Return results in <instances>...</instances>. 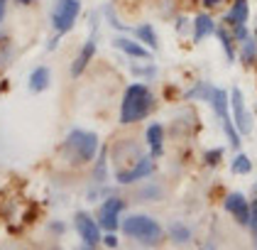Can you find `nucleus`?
<instances>
[{"label":"nucleus","instance_id":"obj_1","mask_svg":"<svg viewBox=\"0 0 257 250\" xmlns=\"http://www.w3.org/2000/svg\"><path fill=\"white\" fill-rule=\"evenodd\" d=\"M155 108V96L145 84H133L127 86L125 96H122V106H120V123H138Z\"/></svg>","mask_w":257,"mask_h":250},{"label":"nucleus","instance_id":"obj_2","mask_svg":"<svg viewBox=\"0 0 257 250\" xmlns=\"http://www.w3.org/2000/svg\"><path fill=\"white\" fill-rule=\"evenodd\" d=\"M64 150L71 157V162H76V164L91 162L96 150H98V135L86 133V130H71L66 142H64Z\"/></svg>","mask_w":257,"mask_h":250},{"label":"nucleus","instance_id":"obj_3","mask_svg":"<svg viewBox=\"0 0 257 250\" xmlns=\"http://www.w3.org/2000/svg\"><path fill=\"white\" fill-rule=\"evenodd\" d=\"M122 231L127 233L130 238H135L145 245H155L159 238H162V228L155 218L150 216H142V213H135V216H127L122 221Z\"/></svg>","mask_w":257,"mask_h":250},{"label":"nucleus","instance_id":"obj_4","mask_svg":"<svg viewBox=\"0 0 257 250\" xmlns=\"http://www.w3.org/2000/svg\"><path fill=\"white\" fill-rule=\"evenodd\" d=\"M208 103H211V108L216 111V116L220 118V123H223V130L228 135V142L240 150V133H237L235 123H233V118L228 113V108H230V96L223 91V89H211V94H208Z\"/></svg>","mask_w":257,"mask_h":250},{"label":"nucleus","instance_id":"obj_5","mask_svg":"<svg viewBox=\"0 0 257 250\" xmlns=\"http://www.w3.org/2000/svg\"><path fill=\"white\" fill-rule=\"evenodd\" d=\"M81 13V0H54L52 8V27L57 35H64L74 27V22Z\"/></svg>","mask_w":257,"mask_h":250},{"label":"nucleus","instance_id":"obj_6","mask_svg":"<svg viewBox=\"0 0 257 250\" xmlns=\"http://www.w3.org/2000/svg\"><path fill=\"white\" fill-rule=\"evenodd\" d=\"M230 111H233V123H235L237 133L240 135H250L252 133V118H250V111L245 106V98H242V91L240 89H233L230 91Z\"/></svg>","mask_w":257,"mask_h":250},{"label":"nucleus","instance_id":"obj_7","mask_svg":"<svg viewBox=\"0 0 257 250\" xmlns=\"http://www.w3.org/2000/svg\"><path fill=\"white\" fill-rule=\"evenodd\" d=\"M122 199L118 196H113V199H105L103 201V206H100L98 211V226L100 228H105V231H115L118 228V216L122 211Z\"/></svg>","mask_w":257,"mask_h":250},{"label":"nucleus","instance_id":"obj_8","mask_svg":"<svg viewBox=\"0 0 257 250\" xmlns=\"http://www.w3.org/2000/svg\"><path fill=\"white\" fill-rule=\"evenodd\" d=\"M74 226H76V231H79V235L83 238V243L86 245H96L100 240V226L88 216V213H83V211H79L76 213V218H74Z\"/></svg>","mask_w":257,"mask_h":250},{"label":"nucleus","instance_id":"obj_9","mask_svg":"<svg viewBox=\"0 0 257 250\" xmlns=\"http://www.w3.org/2000/svg\"><path fill=\"white\" fill-rule=\"evenodd\" d=\"M225 211L233 213L240 226H247L250 223V204H247V199L240 192H233L225 196Z\"/></svg>","mask_w":257,"mask_h":250},{"label":"nucleus","instance_id":"obj_10","mask_svg":"<svg viewBox=\"0 0 257 250\" xmlns=\"http://www.w3.org/2000/svg\"><path fill=\"white\" fill-rule=\"evenodd\" d=\"M152 172H155V162L150 157H142V159H138V164L133 170L118 172V182L120 184H133V182H138V179H142V177H147V174H152Z\"/></svg>","mask_w":257,"mask_h":250},{"label":"nucleus","instance_id":"obj_11","mask_svg":"<svg viewBox=\"0 0 257 250\" xmlns=\"http://www.w3.org/2000/svg\"><path fill=\"white\" fill-rule=\"evenodd\" d=\"M93 52H96V37L91 35V37H88V42L83 44L81 54L76 57V61H74V66H71V76H79L81 71L86 69V64L91 61V57H93Z\"/></svg>","mask_w":257,"mask_h":250},{"label":"nucleus","instance_id":"obj_12","mask_svg":"<svg viewBox=\"0 0 257 250\" xmlns=\"http://www.w3.org/2000/svg\"><path fill=\"white\" fill-rule=\"evenodd\" d=\"M113 44H115L118 49H122L125 54H130V57H138V59H150L152 57L140 42H133V39H127V37H118Z\"/></svg>","mask_w":257,"mask_h":250},{"label":"nucleus","instance_id":"obj_13","mask_svg":"<svg viewBox=\"0 0 257 250\" xmlns=\"http://www.w3.org/2000/svg\"><path fill=\"white\" fill-rule=\"evenodd\" d=\"M250 18V8H247V0H235L230 13L225 15V22L228 25H245Z\"/></svg>","mask_w":257,"mask_h":250},{"label":"nucleus","instance_id":"obj_14","mask_svg":"<svg viewBox=\"0 0 257 250\" xmlns=\"http://www.w3.org/2000/svg\"><path fill=\"white\" fill-rule=\"evenodd\" d=\"M49 78H52V71L47 66H40L30 74V91L32 94H42L47 86H49Z\"/></svg>","mask_w":257,"mask_h":250},{"label":"nucleus","instance_id":"obj_15","mask_svg":"<svg viewBox=\"0 0 257 250\" xmlns=\"http://www.w3.org/2000/svg\"><path fill=\"white\" fill-rule=\"evenodd\" d=\"M213 32H216V22L208 15H196V20H194V42H201L203 37H208Z\"/></svg>","mask_w":257,"mask_h":250},{"label":"nucleus","instance_id":"obj_16","mask_svg":"<svg viewBox=\"0 0 257 250\" xmlns=\"http://www.w3.org/2000/svg\"><path fill=\"white\" fill-rule=\"evenodd\" d=\"M162 137H164V128H162L159 123L147 128V142H150L152 157H159V154H162Z\"/></svg>","mask_w":257,"mask_h":250},{"label":"nucleus","instance_id":"obj_17","mask_svg":"<svg viewBox=\"0 0 257 250\" xmlns=\"http://www.w3.org/2000/svg\"><path fill=\"white\" fill-rule=\"evenodd\" d=\"M135 35H138L150 49H157V35H155L152 25H140V27H135Z\"/></svg>","mask_w":257,"mask_h":250},{"label":"nucleus","instance_id":"obj_18","mask_svg":"<svg viewBox=\"0 0 257 250\" xmlns=\"http://www.w3.org/2000/svg\"><path fill=\"white\" fill-rule=\"evenodd\" d=\"M255 52H257V39L247 35V37L242 39V54L240 57H242L245 64H252L255 61Z\"/></svg>","mask_w":257,"mask_h":250},{"label":"nucleus","instance_id":"obj_19","mask_svg":"<svg viewBox=\"0 0 257 250\" xmlns=\"http://www.w3.org/2000/svg\"><path fill=\"white\" fill-rule=\"evenodd\" d=\"M230 170H233L235 174H247L250 170H252V162H250V157H247V154L237 152L235 159L230 162Z\"/></svg>","mask_w":257,"mask_h":250},{"label":"nucleus","instance_id":"obj_20","mask_svg":"<svg viewBox=\"0 0 257 250\" xmlns=\"http://www.w3.org/2000/svg\"><path fill=\"white\" fill-rule=\"evenodd\" d=\"M169 235H172V240H174V243H189L191 231H189L184 223H172V226H169Z\"/></svg>","mask_w":257,"mask_h":250},{"label":"nucleus","instance_id":"obj_21","mask_svg":"<svg viewBox=\"0 0 257 250\" xmlns=\"http://www.w3.org/2000/svg\"><path fill=\"white\" fill-rule=\"evenodd\" d=\"M216 35H218V39H220V44H223V49H225L228 61H233V59H235V52H233V37H230L223 27H216Z\"/></svg>","mask_w":257,"mask_h":250},{"label":"nucleus","instance_id":"obj_22","mask_svg":"<svg viewBox=\"0 0 257 250\" xmlns=\"http://www.w3.org/2000/svg\"><path fill=\"white\" fill-rule=\"evenodd\" d=\"M220 157H223V150H220V147H216V150H208V152H206V162L213 167V164H218V162H220Z\"/></svg>","mask_w":257,"mask_h":250},{"label":"nucleus","instance_id":"obj_23","mask_svg":"<svg viewBox=\"0 0 257 250\" xmlns=\"http://www.w3.org/2000/svg\"><path fill=\"white\" fill-rule=\"evenodd\" d=\"M103 243H105L108 248H115V245H118V238H115V235H113V231H110L105 238H103Z\"/></svg>","mask_w":257,"mask_h":250},{"label":"nucleus","instance_id":"obj_24","mask_svg":"<svg viewBox=\"0 0 257 250\" xmlns=\"http://www.w3.org/2000/svg\"><path fill=\"white\" fill-rule=\"evenodd\" d=\"M133 71H135V74H142V76H152V74H155V69H152V66H150V69H142V66H133Z\"/></svg>","mask_w":257,"mask_h":250},{"label":"nucleus","instance_id":"obj_25","mask_svg":"<svg viewBox=\"0 0 257 250\" xmlns=\"http://www.w3.org/2000/svg\"><path fill=\"white\" fill-rule=\"evenodd\" d=\"M220 3H223V0H203L206 8H216V5H220Z\"/></svg>","mask_w":257,"mask_h":250},{"label":"nucleus","instance_id":"obj_26","mask_svg":"<svg viewBox=\"0 0 257 250\" xmlns=\"http://www.w3.org/2000/svg\"><path fill=\"white\" fill-rule=\"evenodd\" d=\"M3 13H5V3L0 0V18H3Z\"/></svg>","mask_w":257,"mask_h":250},{"label":"nucleus","instance_id":"obj_27","mask_svg":"<svg viewBox=\"0 0 257 250\" xmlns=\"http://www.w3.org/2000/svg\"><path fill=\"white\" fill-rule=\"evenodd\" d=\"M18 3H20V5H27V3H32V0H18Z\"/></svg>","mask_w":257,"mask_h":250},{"label":"nucleus","instance_id":"obj_28","mask_svg":"<svg viewBox=\"0 0 257 250\" xmlns=\"http://www.w3.org/2000/svg\"><path fill=\"white\" fill-rule=\"evenodd\" d=\"M255 39H257V32H255Z\"/></svg>","mask_w":257,"mask_h":250}]
</instances>
